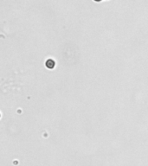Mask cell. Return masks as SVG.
Here are the masks:
<instances>
[{"label":"cell","mask_w":148,"mask_h":166,"mask_svg":"<svg viewBox=\"0 0 148 166\" xmlns=\"http://www.w3.org/2000/svg\"><path fill=\"white\" fill-rule=\"evenodd\" d=\"M55 65H56V62H55V61H53L52 59H49V60L46 61V67H47L48 69H54Z\"/></svg>","instance_id":"1"},{"label":"cell","mask_w":148,"mask_h":166,"mask_svg":"<svg viewBox=\"0 0 148 166\" xmlns=\"http://www.w3.org/2000/svg\"><path fill=\"white\" fill-rule=\"evenodd\" d=\"M94 1H95V2H100L101 0H94Z\"/></svg>","instance_id":"2"}]
</instances>
